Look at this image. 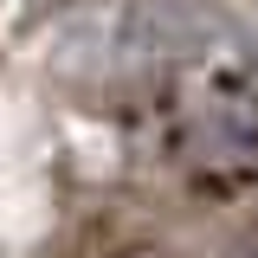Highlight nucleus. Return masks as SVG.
<instances>
[{
  "instance_id": "f257e3e1",
  "label": "nucleus",
  "mask_w": 258,
  "mask_h": 258,
  "mask_svg": "<svg viewBox=\"0 0 258 258\" xmlns=\"http://www.w3.org/2000/svg\"><path fill=\"white\" fill-rule=\"evenodd\" d=\"M226 20L200 0H142L129 13V39L149 58H200L207 45H220Z\"/></svg>"
},
{
  "instance_id": "f03ea898",
  "label": "nucleus",
  "mask_w": 258,
  "mask_h": 258,
  "mask_svg": "<svg viewBox=\"0 0 258 258\" xmlns=\"http://www.w3.org/2000/svg\"><path fill=\"white\" fill-rule=\"evenodd\" d=\"M116 258H181V252H168V245H129V252H116Z\"/></svg>"
}]
</instances>
